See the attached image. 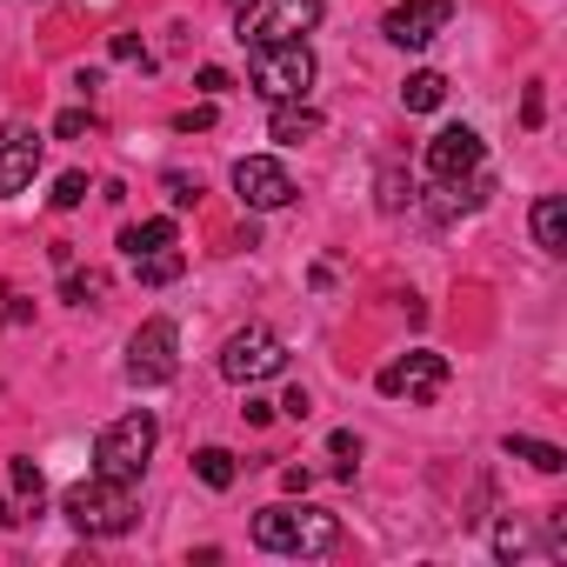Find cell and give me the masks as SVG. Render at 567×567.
I'll return each instance as SVG.
<instances>
[{
  "instance_id": "obj_29",
  "label": "cell",
  "mask_w": 567,
  "mask_h": 567,
  "mask_svg": "<svg viewBox=\"0 0 567 567\" xmlns=\"http://www.w3.org/2000/svg\"><path fill=\"white\" fill-rule=\"evenodd\" d=\"M408 194H414V187H408V181H401V174H394V167H388V174H381V207H388V214H394V207H401V200H408Z\"/></svg>"
},
{
  "instance_id": "obj_3",
  "label": "cell",
  "mask_w": 567,
  "mask_h": 567,
  "mask_svg": "<svg viewBox=\"0 0 567 567\" xmlns=\"http://www.w3.org/2000/svg\"><path fill=\"white\" fill-rule=\"evenodd\" d=\"M247 74H254V94L260 101H308V87H315V54H308V41H260L254 54H247Z\"/></svg>"
},
{
  "instance_id": "obj_8",
  "label": "cell",
  "mask_w": 567,
  "mask_h": 567,
  "mask_svg": "<svg viewBox=\"0 0 567 567\" xmlns=\"http://www.w3.org/2000/svg\"><path fill=\"white\" fill-rule=\"evenodd\" d=\"M388 401H408V408H427L441 388H447V361L441 354H427V348H414V354H401V361H388L381 368V381H374Z\"/></svg>"
},
{
  "instance_id": "obj_6",
  "label": "cell",
  "mask_w": 567,
  "mask_h": 567,
  "mask_svg": "<svg viewBox=\"0 0 567 567\" xmlns=\"http://www.w3.org/2000/svg\"><path fill=\"white\" fill-rule=\"evenodd\" d=\"M280 368H288V341H280L274 328H240V334H227V348H220V374H227L234 388L274 381Z\"/></svg>"
},
{
  "instance_id": "obj_16",
  "label": "cell",
  "mask_w": 567,
  "mask_h": 567,
  "mask_svg": "<svg viewBox=\"0 0 567 567\" xmlns=\"http://www.w3.org/2000/svg\"><path fill=\"white\" fill-rule=\"evenodd\" d=\"M174 240H181V227H174L167 214H161V220H134V227H121V254H127V260H141V254H167Z\"/></svg>"
},
{
  "instance_id": "obj_9",
  "label": "cell",
  "mask_w": 567,
  "mask_h": 567,
  "mask_svg": "<svg viewBox=\"0 0 567 567\" xmlns=\"http://www.w3.org/2000/svg\"><path fill=\"white\" fill-rule=\"evenodd\" d=\"M234 194H240V207H288L301 187H295V174L280 167L274 154H247V161H234Z\"/></svg>"
},
{
  "instance_id": "obj_1",
  "label": "cell",
  "mask_w": 567,
  "mask_h": 567,
  "mask_svg": "<svg viewBox=\"0 0 567 567\" xmlns=\"http://www.w3.org/2000/svg\"><path fill=\"white\" fill-rule=\"evenodd\" d=\"M334 540H341V514H328V507L267 501V507L254 514V547H267V554H295V560H308V554H328Z\"/></svg>"
},
{
  "instance_id": "obj_10",
  "label": "cell",
  "mask_w": 567,
  "mask_h": 567,
  "mask_svg": "<svg viewBox=\"0 0 567 567\" xmlns=\"http://www.w3.org/2000/svg\"><path fill=\"white\" fill-rule=\"evenodd\" d=\"M447 21H454V0H401V8H388L381 34L394 48H427L434 34H447Z\"/></svg>"
},
{
  "instance_id": "obj_26",
  "label": "cell",
  "mask_w": 567,
  "mask_h": 567,
  "mask_svg": "<svg viewBox=\"0 0 567 567\" xmlns=\"http://www.w3.org/2000/svg\"><path fill=\"white\" fill-rule=\"evenodd\" d=\"M101 288H107L101 274H68V301H74V308H87V301H94Z\"/></svg>"
},
{
  "instance_id": "obj_7",
  "label": "cell",
  "mask_w": 567,
  "mask_h": 567,
  "mask_svg": "<svg viewBox=\"0 0 567 567\" xmlns=\"http://www.w3.org/2000/svg\"><path fill=\"white\" fill-rule=\"evenodd\" d=\"M181 374V328L174 321H141V334L127 341V381L134 388H167Z\"/></svg>"
},
{
  "instance_id": "obj_17",
  "label": "cell",
  "mask_w": 567,
  "mask_h": 567,
  "mask_svg": "<svg viewBox=\"0 0 567 567\" xmlns=\"http://www.w3.org/2000/svg\"><path fill=\"white\" fill-rule=\"evenodd\" d=\"M441 101H447V74H434V68L408 74V87H401V107H408V114H434Z\"/></svg>"
},
{
  "instance_id": "obj_21",
  "label": "cell",
  "mask_w": 567,
  "mask_h": 567,
  "mask_svg": "<svg viewBox=\"0 0 567 567\" xmlns=\"http://www.w3.org/2000/svg\"><path fill=\"white\" fill-rule=\"evenodd\" d=\"M494 554H501V560H527V554H540V547H534V534H527L520 520H501V527H494Z\"/></svg>"
},
{
  "instance_id": "obj_12",
  "label": "cell",
  "mask_w": 567,
  "mask_h": 567,
  "mask_svg": "<svg viewBox=\"0 0 567 567\" xmlns=\"http://www.w3.org/2000/svg\"><path fill=\"white\" fill-rule=\"evenodd\" d=\"M41 174V134L34 127H0V194H21Z\"/></svg>"
},
{
  "instance_id": "obj_23",
  "label": "cell",
  "mask_w": 567,
  "mask_h": 567,
  "mask_svg": "<svg viewBox=\"0 0 567 567\" xmlns=\"http://www.w3.org/2000/svg\"><path fill=\"white\" fill-rule=\"evenodd\" d=\"M48 200H54V207H61V214H74V207H81V200H87V174H81V167H74V174H61V181H54V194H48Z\"/></svg>"
},
{
  "instance_id": "obj_13",
  "label": "cell",
  "mask_w": 567,
  "mask_h": 567,
  "mask_svg": "<svg viewBox=\"0 0 567 567\" xmlns=\"http://www.w3.org/2000/svg\"><path fill=\"white\" fill-rule=\"evenodd\" d=\"M487 194H494V181L474 167V174H461V181H434V200H427V207H434V220H461V214H474Z\"/></svg>"
},
{
  "instance_id": "obj_5",
  "label": "cell",
  "mask_w": 567,
  "mask_h": 567,
  "mask_svg": "<svg viewBox=\"0 0 567 567\" xmlns=\"http://www.w3.org/2000/svg\"><path fill=\"white\" fill-rule=\"evenodd\" d=\"M321 28V0H247L240 8V41L260 48V41H301Z\"/></svg>"
},
{
  "instance_id": "obj_20",
  "label": "cell",
  "mask_w": 567,
  "mask_h": 567,
  "mask_svg": "<svg viewBox=\"0 0 567 567\" xmlns=\"http://www.w3.org/2000/svg\"><path fill=\"white\" fill-rule=\"evenodd\" d=\"M181 267H187V260H181L174 247H167V254H141V260H134V274L147 280V288H167V280H181Z\"/></svg>"
},
{
  "instance_id": "obj_30",
  "label": "cell",
  "mask_w": 567,
  "mask_h": 567,
  "mask_svg": "<svg viewBox=\"0 0 567 567\" xmlns=\"http://www.w3.org/2000/svg\"><path fill=\"white\" fill-rule=\"evenodd\" d=\"M274 414H295V421H308V414H315V401H308V388H295V394H288V401H280Z\"/></svg>"
},
{
  "instance_id": "obj_2",
  "label": "cell",
  "mask_w": 567,
  "mask_h": 567,
  "mask_svg": "<svg viewBox=\"0 0 567 567\" xmlns=\"http://www.w3.org/2000/svg\"><path fill=\"white\" fill-rule=\"evenodd\" d=\"M61 514L74 520V534H87V540H114V534H127L134 527V481H114V474H87V481H74L68 487V501H61Z\"/></svg>"
},
{
  "instance_id": "obj_34",
  "label": "cell",
  "mask_w": 567,
  "mask_h": 567,
  "mask_svg": "<svg viewBox=\"0 0 567 567\" xmlns=\"http://www.w3.org/2000/svg\"><path fill=\"white\" fill-rule=\"evenodd\" d=\"M540 114H547V101H540V87H527V101H520V121H527V127H540Z\"/></svg>"
},
{
  "instance_id": "obj_32",
  "label": "cell",
  "mask_w": 567,
  "mask_h": 567,
  "mask_svg": "<svg viewBox=\"0 0 567 567\" xmlns=\"http://www.w3.org/2000/svg\"><path fill=\"white\" fill-rule=\"evenodd\" d=\"M194 87H200V94H227V87H234V81H227V74H220V68H200V74H194Z\"/></svg>"
},
{
  "instance_id": "obj_35",
  "label": "cell",
  "mask_w": 567,
  "mask_h": 567,
  "mask_svg": "<svg viewBox=\"0 0 567 567\" xmlns=\"http://www.w3.org/2000/svg\"><path fill=\"white\" fill-rule=\"evenodd\" d=\"M240 414H247L254 427H267V421H274V401H254V394H247V408H240Z\"/></svg>"
},
{
  "instance_id": "obj_14",
  "label": "cell",
  "mask_w": 567,
  "mask_h": 567,
  "mask_svg": "<svg viewBox=\"0 0 567 567\" xmlns=\"http://www.w3.org/2000/svg\"><path fill=\"white\" fill-rule=\"evenodd\" d=\"M315 134H321V114L301 107V101H280L274 121H267V141H280V147H301V141H315Z\"/></svg>"
},
{
  "instance_id": "obj_4",
  "label": "cell",
  "mask_w": 567,
  "mask_h": 567,
  "mask_svg": "<svg viewBox=\"0 0 567 567\" xmlns=\"http://www.w3.org/2000/svg\"><path fill=\"white\" fill-rule=\"evenodd\" d=\"M154 441H161V421H154L147 408H134V414L107 421V427H101V441H94V474L141 481V474H147V454H154Z\"/></svg>"
},
{
  "instance_id": "obj_25",
  "label": "cell",
  "mask_w": 567,
  "mask_h": 567,
  "mask_svg": "<svg viewBox=\"0 0 567 567\" xmlns=\"http://www.w3.org/2000/svg\"><path fill=\"white\" fill-rule=\"evenodd\" d=\"M214 127V101H200V107H181L174 114V134H207Z\"/></svg>"
},
{
  "instance_id": "obj_37",
  "label": "cell",
  "mask_w": 567,
  "mask_h": 567,
  "mask_svg": "<svg viewBox=\"0 0 567 567\" xmlns=\"http://www.w3.org/2000/svg\"><path fill=\"white\" fill-rule=\"evenodd\" d=\"M227 8H234V14H240V8H247V0H227Z\"/></svg>"
},
{
  "instance_id": "obj_31",
  "label": "cell",
  "mask_w": 567,
  "mask_h": 567,
  "mask_svg": "<svg viewBox=\"0 0 567 567\" xmlns=\"http://www.w3.org/2000/svg\"><path fill=\"white\" fill-rule=\"evenodd\" d=\"M114 61H141V68H147V48H141L134 34H114Z\"/></svg>"
},
{
  "instance_id": "obj_27",
  "label": "cell",
  "mask_w": 567,
  "mask_h": 567,
  "mask_svg": "<svg viewBox=\"0 0 567 567\" xmlns=\"http://www.w3.org/2000/svg\"><path fill=\"white\" fill-rule=\"evenodd\" d=\"M161 187H167L174 207H194V200H200V181H187V174H161Z\"/></svg>"
},
{
  "instance_id": "obj_36",
  "label": "cell",
  "mask_w": 567,
  "mask_h": 567,
  "mask_svg": "<svg viewBox=\"0 0 567 567\" xmlns=\"http://www.w3.org/2000/svg\"><path fill=\"white\" fill-rule=\"evenodd\" d=\"M14 520H21V514H14V507H8V501H0V527H14Z\"/></svg>"
},
{
  "instance_id": "obj_28",
  "label": "cell",
  "mask_w": 567,
  "mask_h": 567,
  "mask_svg": "<svg viewBox=\"0 0 567 567\" xmlns=\"http://www.w3.org/2000/svg\"><path fill=\"white\" fill-rule=\"evenodd\" d=\"M87 127H94V114H81V107H68V114L54 121V134H61V141H81Z\"/></svg>"
},
{
  "instance_id": "obj_24",
  "label": "cell",
  "mask_w": 567,
  "mask_h": 567,
  "mask_svg": "<svg viewBox=\"0 0 567 567\" xmlns=\"http://www.w3.org/2000/svg\"><path fill=\"white\" fill-rule=\"evenodd\" d=\"M328 447H334V474H341V481H354V461H361V441H354L348 427H334V434H328Z\"/></svg>"
},
{
  "instance_id": "obj_18",
  "label": "cell",
  "mask_w": 567,
  "mask_h": 567,
  "mask_svg": "<svg viewBox=\"0 0 567 567\" xmlns=\"http://www.w3.org/2000/svg\"><path fill=\"white\" fill-rule=\"evenodd\" d=\"M501 454H507V461H527V467H540V474H560V467H567V454H560L554 441H527V434H507Z\"/></svg>"
},
{
  "instance_id": "obj_19",
  "label": "cell",
  "mask_w": 567,
  "mask_h": 567,
  "mask_svg": "<svg viewBox=\"0 0 567 567\" xmlns=\"http://www.w3.org/2000/svg\"><path fill=\"white\" fill-rule=\"evenodd\" d=\"M194 474L220 494V487H234V481H240V461H234L227 447H200V454H194Z\"/></svg>"
},
{
  "instance_id": "obj_11",
  "label": "cell",
  "mask_w": 567,
  "mask_h": 567,
  "mask_svg": "<svg viewBox=\"0 0 567 567\" xmlns=\"http://www.w3.org/2000/svg\"><path fill=\"white\" fill-rule=\"evenodd\" d=\"M481 154H487V147H481L474 127H441V134L427 141V174H434V181H461V174L481 167Z\"/></svg>"
},
{
  "instance_id": "obj_15",
  "label": "cell",
  "mask_w": 567,
  "mask_h": 567,
  "mask_svg": "<svg viewBox=\"0 0 567 567\" xmlns=\"http://www.w3.org/2000/svg\"><path fill=\"white\" fill-rule=\"evenodd\" d=\"M534 247L540 254H567V200L560 194H540L534 200Z\"/></svg>"
},
{
  "instance_id": "obj_22",
  "label": "cell",
  "mask_w": 567,
  "mask_h": 567,
  "mask_svg": "<svg viewBox=\"0 0 567 567\" xmlns=\"http://www.w3.org/2000/svg\"><path fill=\"white\" fill-rule=\"evenodd\" d=\"M8 481H14V494L41 514V494H48V481H41V467L34 461H8Z\"/></svg>"
},
{
  "instance_id": "obj_33",
  "label": "cell",
  "mask_w": 567,
  "mask_h": 567,
  "mask_svg": "<svg viewBox=\"0 0 567 567\" xmlns=\"http://www.w3.org/2000/svg\"><path fill=\"white\" fill-rule=\"evenodd\" d=\"M280 487H288V494H308L315 474H308V467H280Z\"/></svg>"
}]
</instances>
